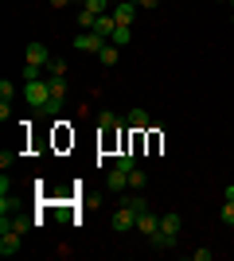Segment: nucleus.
<instances>
[{
	"label": "nucleus",
	"mask_w": 234,
	"mask_h": 261,
	"mask_svg": "<svg viewBox=\"0 0 234 261\" xmlns=\"http://www.w3.org/2000/svg\"><path fill=\"white\" fill-rule=\"evenodd\" d=\"M23 101H28L32 109H39V113H51V101H55V94H51V82H47V78L23 82Z\"/></svg>",
	"instance_id": "nucleus-1"
},
{
	"label": "nucleus",
	"mask_w": 234,
	"mask_h": 261,
	"mask_svg": "<svg viewBox=\"0 0 234 261\" xmlns=\"http://www.w3.org/2000/svg\"><path fill=\"white\" fill-rule=\"evenodd\" d=\"M51 59H55V55L47 51L43 43H28V47H23V63H28V66H39V70H47V63H51Z\"/></svg>",
	"instance_id": "nucleus-2"
},
{
	"label": "nucleus",
	"mask_w": 234,
	"mask_h": 261,
	"mask_svg": "<svg viewBox=\"0 0 234 261\" xmlns=\"http://www.w3.org/2000/svg\"><path fill=\"white\" fill-rule=\"evenodd\" d=\"M106 43H110V39H101L98 32H82V35L74 39V51H82V55H98Z\"/></svg>",
	"instance_id": "nucleus-3"
},
{
	"label": "nucleus",
	"mask_w": 234,
	"mask_h": 261,
	"mask_svg": "<svg viewBox=\"0 0 234 261\" xmlns=\"http://www.w3.org/2000/svg\"><path fill=\"white\" fill-rule=\"evenodd\" d=\"M110 226L117 230V234H129V230H137V211L117 207V211H113V218H110Z\"/></svg>",
	"instance_id": "nucleus-4"
},
{
	"label": "nucleus",
	"mask_w": 234,
	"mask_h": 261,
	"mask_svg": "<svg viewBox=\"0 0 234 261\" xmlns=\"http://www.w3.org/2000/svg\"><path fill=\"white\" fill-rule=\"evenodd\" d=\"M137 8H141V4H133V0H113V20L117 23H133V16H137Z\"/></svg>",
	"instance_id": "nucleus-5"
},
{
	"label": "nucleus",
	"mask_w": 234,
	"mask_h": 261,
	"mask_svg": "<svg viewBox=\"0 0 234 261\" xmlns=\"http://www.w3.org/2000/svg\"><path fill=\"white\" fill-rule=\"evenodd\" d=\"M156 230H160V215H152V211H141V215H137V234L152 238Z\"/></svg>",
	"instance_id": "nucleus-6"
},
{
	"label": "nucleus",
	"mask_w": 234,
	"mask_h": 261,
	"mask_svg": "<svg viewBox=\"0 0 234 261\" xmlns=\"http://www.w3.org/2000/svg\"><path fill=\"white\" fill-rule=\"evenodd\" d=\"M20 238H23V234L4 230V234H0V253H4V257H16V253H20Z\"/></svg>",
	"instance_id": "nucleus-7"
},
{
	"label": "nucleus",
	"mask_w": 234,
	"mask_h": 261,
	"mask_svg": "<svg viewBox=\"0 0 234 261\" xmlns=\"http://www.w3.org/2000/svg\"><path fill=\"white\" fill-rule=\"evenodd\" d=\"M179 226H184V218H179L176 211L160 215V234H172V238H179Z\"/></svg>",
	"instance_id": "nucleus-8"
},
{
	"label": "nucleus",
	"mask_w": 234,
	"mask_h": 261,
	"mask_svg": "<svg viewBox=\"0 0 234 261\" xmlns=\"http://www.w3.org/2000/svg\"><path fill=\"white\" fill-rule=\"evenodd\" d=\"M106 184H110L113 191H125V187H129V172H125V168H117V164H113V168H110V175H106Z\"/></svg>",
	"instance_id": "nucleus-9"
},
{
	"label": "nucleus",
	"mask_w": 234,
	"mask_h": 261,
	"mask_svg": "<svg viewBox=\"0 0 234 261\" xmlns=\"http://www.w3.org/2000/svg\"><path fill=\"white\" fill-rule=\"evenodd\" d=\"M125 121H129V125H133V133H145L148 125H152V117H148V109H141V106H137L133 113H129V117H125Z\"/></svg>",
	"instance_id": "nucleus-10"
},
{
	"label": "nucleus",
	"mask_w": 234,
	"mask_h": 261,
	"mask_svg": "<svg viewBox=\"0 0 234 261\" xmlns=\"http://www.w3.org/2000/svg\"><path fill=\"white\" fill-rule=\"evenodd\" d=\"M110 43H117V47H129V43H133V23H117V32L110 35Z\"/></svg>",
	"instance_id": "nucleus-11"
},
{
	"label": "nucleus",
	"mask_w": 234,
	"mask_h": 261,
	"mask_svg": "<svg viewBox=\"0 0 234 261\" xmlns=\"http://www.w3.org/2000/svg\"><path fill=\"white\" fill-rule=\"evenodd\" d=\"M117 125H121V117H117L113 109H101V113H98V129H101V133H113Z\"/></svg>",
	"instance_id": "nucleus-12"
},
{
	"label": "nucleus",
	"mask_w": 234,
	"mask_h": 261,
	"mask_svg": "<svg viewBox=\"0 0 234 261\" xmlns=\"http://www.w3.org/2000/svg\"><path fill=\"white\" fill-rule=\"evenodd\" d=\"M121 207H129V211H137V215H141V211H148V203H145V195H141V191H133V195H125V191H121Z\"/></svg>",
	"instance_id": "nucleus-13"
},
{
	"label": "nucleus",
	"mask_w": 234,
	"mask_h": 261,
	"mask_svg": "<svg viewBox=\"0 0 234 261\" xmlns=\"http://www.w3.org/2000/svg\"><path fill=\"white\" fill-rule=\"evenodd\" d=\"M98 59H101V66H113L117 59H121V47H117V43H106V47L98 51Z\"/></svg>",
	"instance_id": "nucleus-14"
},
{
	"label": "nucleus",
	"mask_w": 234,
	"mask_h": 261,
	"mask_svg": "<svg viewBox=\"0 0 234 261\" xmlns=\"http://www.w3.org/2000/svg\"><path fill=\"white\" fill-rule=\"evenodd\" d=\"M129 187H133V191H141V187H148V172H141V168H133V172H129Z\"/></svg>",
	"instance_id": "nucleus-15"
},
{
	"label": "nucleus",
	"mask_w": 234,
	"mask_h": 261,
	"mask_svg": "<svg viewBox=\"0 0 234 261\" xmlns=\"http://www.w3.org/2000/svg\"><path fill=\"white\" fill-rule=\"evenodd\" d=\"M47 78H67V63H63V59H51V63H47Z\"/></svg>",
	"instance_id": "nucleus-16"
},
{
	"label": "nucleus",
	"mask_w": 234,
	"mask_h": 261,
	"mask_svg": "<svg viewBox=\"0 0 234 261\" xmlns=\"http://www.w3.org/2000/svg\"><path fill=\"white\" fill-rule=\"evenodd\" d=\"M94 20H98V16H94V12H78V28H82V32H94Z\"/></svg>",
	"instance_id": "nucleus-17"
},
{
	"label": "nucleus",
	"mask_w": 234,
	"mask_h": 261,
	"mask_svg": "<svg viewBox=\"0 0 234 261\" xmlns=\"http://www.w3.org/2000/svg\"><path fill=\"white\" fill-rule=\"evenodd\" d=\"M12 98H16V86L4 78V82H0V101H12Z\"/></svg>",
	"instance_id": "nucleus-18"
},
{
	"label": "nucleus",
	"mask_w": 234,
	"mask_h": 261,
	"mask_svg": "<svg viewBox=\"0 0 234 261\" xmlns=\"http://www.w3.org/2000/svg\"><path fill=\"white\" fill-rule=\"evenodd\" d=\"M223 222H226V226H234V199H226V203H223Z\"/></svg>",
	"instance_id": "nucleus-19"
},
{
	"label": "nucleus",
	"mask_w": 234,
	"mask_h": 261,
	"mask_svg": "<svg viewBox=\"0 0 234 261\" xmlns=\"http://www.w3.org/2000/svg\"><path fill=\"white\" fill-rule=\"evenodd\" d=\"M117 168H125V172H133V168H137V164H133V156H129V152H125V156H117Z\"/></svg>",
	"instance_id": "nucleus-20"
},
{
	"label": "nucleus",
	"mask_w": 234,
	"mask_h": 261,
	"mask_svg": "<svg viewBox=\"0 0 234 261\" xmlns=\"http://www.w3.org/2000/svg\"><path fill=\"white\" fill-rule=\"evenodd\" d=\"M47 4H51V8H67L70 0H47Z\"/></svg>",
	"instance_id": "nucleus-21"
},
{
	"label": "nucleus",
	"mask_w": 234,
	"mask_h": 261,
	"mask_svg": "<svg viewBox=\"0 0 234 261\" xmlns=\"http://www.w3.org/2000/svg\"><path fill=\"white\" fill-rule=\"evenodd\" d=\"M137 4H141V8H156V4H160V0H137Z\"/></svg>",
	"instance_id": "nucleus-22"
},
{
	"label": "nucleus",
	"mask_w": 234,
	"mask_h": 261,
	"mask_svg": "<svg viewBox=\"0 0 234 261\" xmlns=\"http://www.w3.org/2000/svg\"><path fill=\"white\" fill-rule=\"evenodd\" d=\"M230 23H234V0H230Z\"/></svg>",
	"instance_id": "nucleus-23"
},
{
	"label": "nucleus",
	"mask_w": 234,
	"mask_h": 261,
	"mask_svg": "<svg viewBox=\"0 0 234 261\" xmlns=\"http://www.w3.org/2000/svg\"><path fill=\"white\" fill-rule=\"evenodd\" d=\"M219 4H230V0H219Z\"/></svg>",
	"instance_id": "nucleus-24"
}]
</instances>
